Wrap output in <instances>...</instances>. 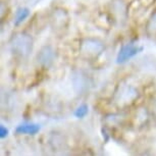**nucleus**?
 <instances>
[{
    "mask_svg": "<svg viewBox=\"0 0 156 156\" xmlns=\"http://www.w3.org/2000/svg\"><path fill=\"white\" fill-rule=\"evenodd\" d=\"M33 39L30 35L25 33L16 34L11 41V48L16 54L20 57H27L33 50Z\"/></svg>",
    "mask_w": 156,
    "mask_h": 156,
    "instance_id": "nucleus-1",
    "label": "nucleus"
},
{
    "mask_svg": "<svg viewBox=\"0 0 156 156\" xmlns=\"http://www.w3.org/2000/svg\"><path fill=\"white\" fill-rule=\"evenodd\" d=\"M143 50H144V47L138 45V44H134V43L125 44V45H122L120 47L119 53H117L116 62L125 63L128 60L135 57L136 55H138L140 52H142Z\"/></svg>",
    "mask_w": 156,
    "mask_h": 156,
    "instance_id": "nucleus-4",
    "label": "nucleus"
},
{
    "mask_svg": "<svg viewBox=\"0 0 156 156\" xmlns=\"http://www.w3.org/2000/svg\"><path fill=\"white\" fill-rule=\"evenodd\" d=\"M104 49V43L96 38H87L82 41L80 45L81 53L88 58H97L103 53Z\"/></svg>",
    "mask_w": 156,
    "mask_h": 156,
    "instance_id": "nucleus-2",
    "label": "nucleus"
},
{
    "mask_svg": "<svg viewBox=\"0 0 156 156\" xmlns=\"http://www.w3.org/2000/svg\"><path fill=\"white\" fill-rule=\"evenodd\" d=\"M30 16V9L27 7H20L16 12L14 17V26H20Z\"/></svg>",
    "mask_w": 156,
    "mask_h": 156,
    "instance_id": "nucleus-8",
    "label": "nucleus"
},
{
    "mask_svg": "<svg viewBox=\"0 0 156 156\" xmlns=\"http://www.w3.org/2000/svg\"><path fill=\"white\" fill-rule=\"evenodd\" d=\"M88 112H89V107H88V105L82 104L75 110L73 115H75L76 119H84L88 114Z\"/></svg>",
    "mask_w": 156,
    "mask_h": 156,
    "instance_id": "nucleus-9",
    "label": "nucleus"
},
{
    "mask_svg": "<svg viewBox=\"0 0 156 156\" xmlns=\"http://www.w3.org/2000/svg\"><path fill=\"white\" fill-rule=\"evenodd\" d=\"M52 22H53L54 29H56V30L66 28L67 23H69V16H67V13L66 12V10H62V9L54 10Z\"/></svg>",
    "mask_w": 156,
    "mask_h": 156,
    "instance_id": "nucleus-6",
    "label": "nucleus"
},
{
    "mask_svg": "<svg viewBox=\"0 0 156 156\" xmlns=\"http://www.w3.org/2000/svg\"><path fill=\"white\" fill-rule=\"evenodd\" d=\"M8 134H9V131H8L6 126H4L3 125L0 126V138L4 139V138H6L8 136Z\"/></svg>",
    "mask_w": 156,
    "mask_h": 156,
    "instance_id": "nucleus-10",
    "label": "nucleus"
},
{
    "mask_svg": "<svg viewBox=\"0 0 156 156\" xmlns=\"http://www.w3.org/2000/svg\"><path fill=\"white\" fill-rule=\"evenodd\" d=\"M37 59L41 66H49L55 59V52L51 46H44L37 55Z\"/></svg>",
    "mask_w": 156,
    "mask_h": 156,
    "instance_id": "nucleus-5",
    "label": "nucleus"
},
{
    "mask_svg": "<svg viewBox=\"0 0 156 156\" xmlns=\"http://www.w3.org/2000/svg\"><path fill=\"white\" fill-rule=\"evenodd\" d=\"M142 1V4L143 5H146V6H149V5H151L153 2H154V0H141Z\"/></svg>",
    "mask_w": 156,
    "mask_h": 156,
    "instance_id": "nucleus-11",
    "label": "nucleus"
},
{
    "mask_svg": "<svg viewBox=\"0 0 156 156\" xmlns=\"http://www.w3.org/2000/svg\"><path fill=\"white\" fill-rule=\"evenodd\" d=\"M139 97L138 90L132 85H122L115 94V102L119 106L125 107L134 103Z\"/></svg>",
    "mask_w": 156,
    "mask_h": 156,
    "instance_id": "nucleus-3",
    "label": "nucleus"
},
{
    "mask_svg": "<svg viewBox=\"0 0 156 156\" xmlns=\"http://www.w3.org/2000/svg\"><path fill=\"white\" fill-rule=\"evenodd\" d=\"M40 129L38 123H22L16 128V133L19 135H36L39 133Z\"/></svg>",
    "mask_w": 156,
    "mask_h": 156,
    "instance_id": "nucleus-7",
    "label": "nucleus"
}]
</instances>
